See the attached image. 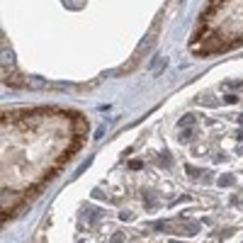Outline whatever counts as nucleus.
I'll use <instances>...</instances> for the list:
<instances>
[{
  "instance_id": "1",
  "label": "nucleus",
  "mask_w": 243,
  "mask_h": 243,
  "mask_svg": "<svg viewBox=\"0 0 243 243\" xmlns=\"http://www.w3.org/2000/svg\"><path fill=\"white\" fill-rule=\"evenodd\" d=\"M180 124H182V127H185V124H192V114H187V117H182V119H180Z\"/></svg>"
},
{
  "instance_id": "2",
  "label": "nucleus",
  "mask_w": 243,
  "mask_h": 243,
  "mask_svg": "<svg viewBox=\"0 0 243 243\" xmlns=\"http://www.w3.org/2000/svg\"><path fill=\"white\" fill-rule=\"evenodd\" d=\"M219 182H221V185H231V182H233V178H221Z\"/></svg>"
}]
</instances>
